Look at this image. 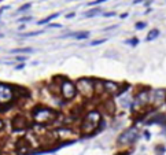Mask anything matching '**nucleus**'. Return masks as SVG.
<instances>
[{"label": "nucleus", "mask_w": 166, "mask_h": 155, "mask_svg": "<svg viewBox=\"0 0 166 155\" xmlns=\"http://www.w3.org/2000/svg\"><path fill=\"white\" fill-rule=\"evenodd\" d=\"M100 124H102V116H100V113L96 111V110H92V111H89L84 118V122H82V125H81L82 133H84L85 136H91Z\"/></svg>", "instance_id": "f257e3e1"}, {"label": "nucleus", "mask_w": 166, "mask_h": 155, "mask_svg": "<svg viewBox=\"0 0 166 155\" xmlns=\"http://www.w3.org/2000/svg\"><path fill=\"white\" fill-rule=\"evenodd\" d=\"M57 117V111H54L52 108L44 107V106H37L33 110V119H35V122L40 124V125H47V124L54 122Z\"/></svg>", "instance_id": "f03ea898"}, {"label": "nucleus", "mask_w": 166, "mask_h": 155, "mask_svg": "<svg viewBox=\"0 0 166 155\" xmlns=\"http://www.w3.org/2000/svg\"><path fill=\"white\" fill-rule=\"evenodd\" d=\"M60 95L63 97L65 100H71L76 97V94H77V87L76 84L70 80L65 78L62 83H60Z\"/></svg>", "instance_id": "7ed1b4c3"}, {"label": "nucleus", "mask_w": 166, "mask_h": 155, "mask_svg": "<svg viewBox=\"0 0 166 155\" xmlns=\"http://www.w3.org/2000/svg\"><path fill=\"white\" fill-rule=\"evenodd\" d=\"M76 87H77L78 92L81 95H84L85 97H91L95 94V84H93V80L81 78L77 84H76Z\"/></svg>", "instance_id": "20e7f679"}, {"label": "nucleus", "mask_w": 166, "mask_h": 155, "mask_svg": "<svg viewBox=\"0 0 166 155\" xmlns=\"http://www.w3.org/2000/svg\"><path fill=\"white\" fill-rule=\"evenodd\" d=\"M137 136H139L137 129H136V128H129V129H126L125 132H122V133L120 135L118 143H120V144H132V143L136 141Z\"/></svg>", "instance_id": "39448f33"}, {"label": "nucleus", "mask_w": 166, "mask_h": 155, "mask_svg": "<svg viewBox=\"0 0 166 155\" xmlns=\"http://www.w3.org/2000/svg\"><path fill=\"white\" fill-rule=\"evenodd\" d=\"M14 96L12 87L7 84H0V105H8L14 99Z\"/></svg>", "instance_id": "423d86ee"}, {"label": "nucleus", "mask_w": 166, "mask_h": 155, "mask_svg": "<svg viewBox=\"0 0 166 155\" xmlns=\"http://www.w3.org/2000/svg\"><path fill=\"white\" fill-rule=\"evenodd\" d=\"M11 125H12V129L15 132H22V130H26L29 128L28 119L24 116H15L11 121Z\"/></svg>", "instance_id": "0eeeda50"}, {"label": "nucleus", "mask_w": 166, "mask_h": 155, "mask_svg": "<svg viewBox=\"0 0 166 155\" xmlns=\"http://www.w3.org/2000/svg\"><path fill=\"white\" fill-rule=\"evenodd\" d=\"M150 100H151V95H150V91L147 89L139 92V95L136 96V105L137 106H145Z\"/></svg>", "instance_id": "6e6552de"}, {"label": "nucleus", "mask_w": 166, "mask_h": 155, "mask_svg": "<svg viewBox=\"0 0 166 155\" xmlns=\"http://www.w3.org/2000/svg\"><path fill=\"white\" fill-rule=\"evenodd\" d=\"M17 152L18 154H26L30 152V143L26 139H19L17 143Z\"/></svg>", "instance_id": "1a4fd4ad"}, {"label": "nucleus", "mask_w": 166, "mask_h": 155, "mask_svg": "<svg viewBox=\"0 0 166 155\" xmlns=\"http://www.w3.org/2000/svg\"><path fill=\"white\" fill-rule=\"evenodd\" d=\"M147 124H166V114H159V116H155L152 119L147 121Z\"/></svg>", "instance_id": "9d476101"}, {"label": "nucleus", "mask_w": 166, "mask_h": 155, "mask_svg": "<svg viewBox=\"0 0 166 155\" xmlns=\"http://www.w3.org/2000/svg\"><path fill=\"white\" fill-rule=\"evenodd\" d=\"M163 95H165V91H159V89L155 91V92H154V95L151 96V100L159 103V102H162L163 99H165V96H163Z\"/></svg>", "instance_id": "9b49d317"}, {"label": "nucleus", "mask_w": 166, "mask_h": 155, "mask_svg": "<svg viewBox=\"0 0 166 155\" xmlns=\"http://www.w3.org/2000/svg\"><path fill=\"white\" fill-rule=\"evenodd\" d=\"M104 108H106L107 113H109V114H111V116L115 113V105H114V102L111 100V99H109V100L104 102Z\"/></svg>", "instance_id": "f8f14e48"}, {"label": "nucleus", "mask_w": 166, "mask_h": 155, "mask_svg": "<svg viewBox=\"0 0 166 155\" xmlns=\"http://www.w3.org/2000/svg\"><path fill=\"white\" fill-rule=\"evenodd\" d=\"M33 48L30 47H25V48H17V50H11L10 54H28V52H32Z\"/></svg>", "instance_id": "ddd939ff"}, {"label": "nucleus", "mask_w": 166, "mask_h": 155, "mask_svg": "<svg viewBox=\"0 0 166 155\" xmlns=\"http://www.w3.org/2000/svg\"><path fill=\"white\" fill-rule=\"evenodd\" d=\"M100 12H102V10H100V8H92V10L84 12V17H85V18H91V17H95V15L100 14Z\"/></svg>", "instance_id": "4468645a"}, {"label": "nucleus", "mask_w": 166, "mask_h": 155, "mask_svg": "<svg viewBox=\"0 0 166 155\" xmlns=\"http://www.w3.org/2000/svg\"><path fill=\"white\" fill-rule=\"evenodd\" d=\"M69 36L74 37V39L77 40H84L87 39V37L89 36V32H80V33H71V34H69Z\"/></svg>", "instance_id": "2eb2a0df"}, {"label": "nucleus", "mask_w": 166, "mask_h": 155, "mask_svg": "<svg viewBox=\"0 0 166 155\" xmlns=\"http://www.w3.org/2000/svg\"><path fill=\"white\" fill-rule=\"evenodd\" d=\"M57 17H59V12H55V14L50 15V17H47L46 19H43V21H39V22H37V25H44V23H48V22H50L51 19L57 18Z\"/></svg>", "instance_id": "dca6fc26"}, {"label": "nucleus", "mask_w": 166, "mask_h": 155, "mask_svg": "<svg viewBox=\"0 0 166 155\" xmlns=\"http://www.w3.org/2000/svg\"><path fill=\"white\" fill-rule=\"evenodd\" d=\"M158 34H159V32L156 29L155 30H151V32L147 34V41H152L155 37H158Z\"/></svg>", "instance_id": "f3484780"}, {"label": "nucleus", "mask_w": 166, "mask_h": 155, "mask_svg": "<svg viewBox=\"0 0 166 155\" xmlns=\"http://www.w3.org/2000/svg\"><path fill=\"white\" fill-rule=\"evenodd\" d=\"M43 30H39V32H30V33H25L24 36L25 37H29V36H37V34H41Z\"/></svg>", "instance_id": "a211bd4d"}, {"label": "nucleus", "mask_w": 166, "mask_h": 155, "mask_svg": "<svg viewBox=\"0 0 166 155\" xmlns=\"http://www.w3.org/2000/svg\"><path fill=\"white\" fill-rule=\"evenodd\" d=\"M28 8H30V3H26V4H24L19 10H18V12H22V11H26Z\"/></svg>", "instance_id": "6ab92c4d"}, {"label": "nucleus", "mask_w": 166, "mask_h": 155, "mask_svg": "<svg viewBox=\"0 0 166 155\" xmlns=\"http://www.w3.org/2000/svg\"><path fill=\"white\" fill-rule=\"evenodd\" d=\"M104 41H106L104 39H102V40H96V41H92L91 45H99V44H103Z\"/></svg>", "instance_id": "aec40b11"}, {"label": "nucleus", "mask_w": 166, "mask_h": 155, "mask_svg": "<svg viewBox=\"0 0 166 155\" xmlns=\"http://www.w3.org/2000/svg\"><path fill=\"white\" fill-rule=\"evenodd\" d=\"M103 1H106V0H95V1H91V3H89V6H96V4L103 3Z\"/></svg>", "instance_id": "412c9836"}, {"label": "nucleus", "mask_w": 166, "mask_h": 155, "mask_svg": "<svg viewBox=\"0 0 166 155\" xmlns=\"http://www.w3.org/2000/svg\"><path fill=\"white\" fill-rule=\"evenodd\" d=\"M30 17H24V18H21V19H18V22H28V21H30Z\"/></svg>", "instance_id": "4be33fe9"}, {"label": "nucleus", "mask_w": 166, "mask_h": 155, "mask_svg": "<svg viewBox=\"0 0 166 155\" xmlns=\"http://www.w3.org/2000/svg\"><path fill=\"white\" fill-rule=\"evenodd\" d=\"M144 26H145V23H143V22H140V23H136V28H137V29H143Z\"/></svg>", "instance_id": "5701e85b"}, {"label": "nucleus", "mask_w": 166, "mask_h": 155, "mask_svg": "<svg viewBox=\"0 0 166 155\" xmlns=\"http://www.w3.org/2000/svg\"><path fill=\"white\" fill-rule=\"evenodd\" d=\"M50 28H62V25H59V23H51Z\"/></svg>", "instance_id": "b1692460"}, {"label": "nucleus", "mask_w": 166, "mask_h": 155, "mask_svg": "<svg viewBox=\"0 0 166 155\" xmlns=\"http://www.w3.org/2000/svg\"><path fill=\"white\" fill-rule=\"evenodd\" d=\"M156 152H165V148L163 147H156Z\"/></svg>", "instance_id": "393cba45"}, {"label": "nucleus", "mask_w": 166, "mask_h": 155, "mask_svg": "<svg viewBox=\"0 0 166 155\" xmlns=\"http://www.w3.org/2000/svg\"><path fill=\"white\" fill-rule=\"evenodd\" d=\"M129 43H131L132 45H136V44H137V39H133V40H131Z\"/></svg>", "instance_id": "a878e982"}, {"label": "nucleus", "mask_w": 166, "mask_h": 155, "mask_svg": "<svg viewBox=\"0 0 166 155\" xmlns=\"http://www.w3.org/2000/svg\"><path fill=\"white\" fill-rule=\"evenodd\" d=\"M114 15H115V12H106L104 17H114Z\"/></svg>", "instance_id": "bb28decb"}, {"label": "nucleus", "mask_w": 166, "mask_h": 155, "mask_svg": "<svg viewBox=\"0 0 166 155\" xmlns=\"http://www.w3.org/2000/svg\"><path fill=\"white\" fill-rule=\"evenodd\" d=\"M26 56H17V61H25Z\"/></svg>", "instance_id": "cd10ccee"}, {"label": "nucleus", "mask_w": 166, "mask_h": 155, "mask_svg": "<svg viewBox=\"0 0 166 155\" xmlns=\"http://www.w3.org/2000/svg\"><path fill=\"white\" fill-rule=\"evenodd\" d=\"M73 17H74V12H70V14L66 15V18H73Z\"/></svg>", "instance_id": "c85d7f7f"}, {"label": "nucleus", "mask_w": 166, "mask_h": 155, "mask_svg": "<svg viewBox=\"0 0 166 155\" xmlns=\"http://www.w3.org/2000/svg\"><path fill=\"white\" fill-rule=\"evenodd\" d=\"M3 126H4V122H3V121H1V119H0V130L3 129Z\"/></svg>", "instance_id": "c756f323"}, {"label": "nucleus", "mask_w": 166, "mask_h": 155, "mask_svg": "<svg viewBox=\"0 0 166 155\" xmlns=\"http://www.w3.org/2000/svg\"><path fill=\"white\" fill-rule=\"evenodd\" d=\"M24 66H25V65H19V66H17L15 69H17V70H18V69H24Z\"/></svg>", "instance_id": "7c9ffc66"}, {"label": "nucleus", "mask_w": 166, "mask_h": 155, "mask_svg": "<svg viewBox=\"0 0 166 155\" xmlns=\"http://www.w3.org/2000/svg\"><path fill=\"white\" fill-rule=\"evenodd\" d=\"M6 8H8V7H1V8H0V14H1V12H3V11L6 10Z\"/></svg>", "instance_id": "2f4dec72"}, {"label": "nucleus", "mask_w": 166, "mask_h": 155, "mask_svg": "<svg viewBox=\"0 0 166 155\" xmlns=\"http://www.w3.org/2000/svg\"><path fill=\"white\" fill-rule=\"evenodd\" d=\"M141 1H143V0H134V4H136V3H141Z\"/></svg>", "instance_id": "473e14b6"}, {"label": "nucleus", "mask_w": 166, "mask_h": 155, "mask_svg": "<svg viewBox=\"0 0 166 155\" xmlns=\"http://www.w3.org/2000/svg\"><path fill=\"white\" fill-rule=\"evenodd\" d=\"M3 37H4V34L3 33H0V39H3Z\"/></svg>", "instance_id": "72a5a7b5"}, {"label": "nucleus", "mask_w": 166, "mask_h": 155, "mask_svg": "<svg viewBox=\"0 0 166 155\" xmlns=\"http://www.w3.org/2000/svg\"><path fill=\"white\" fill-rule=\"evenodd\" d=\"M0 151H1V148H0Z\"/></svg>", "instance_id": "f704fd0d"}]
</instances>
